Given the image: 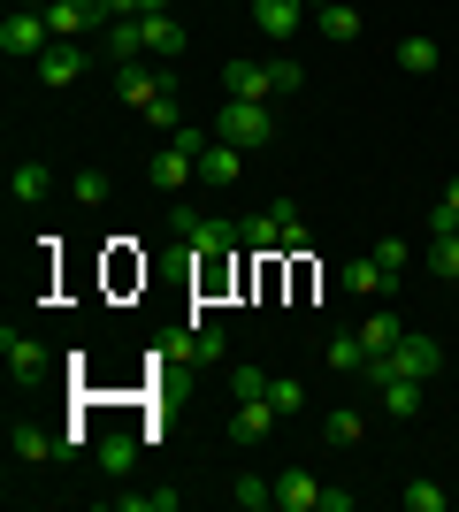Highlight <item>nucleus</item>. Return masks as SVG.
Segmentation results:
<instances>
[{
	"label": "nucleus",
	"mask_w": 459,
	"mask_h": 512,
	"mask_svg": "<svg viewBox=\"0 0 459 512\" xmlns=\"http://www.w3.org/2000/svg\"><path fill=\"white\" fill-rule=\"evenodd\" d=\"M46 192H54V176H46V161H16V176H8V199H16V207H39Z\"/></svg>",
	"instance_id": "a211bd4d"
},
{
	"label": "nucleus",
	"mask_w": 459,
	"mask_h": 512,
	"mask_svg": "<svg viewBox=\"0 0 459 512\" xmlns=\"http://www.w3.org/2000/svg\"><path fill=\"white\" fill-rule=\"evenodd\" d=\"M437 62H444V54H437V39H429V31H414V39H398V69H406V77H429Z\"/></svg>",
	"instance_id": "5701e85b"
},
{
	"label": "nucleus",
	"mask_w": 459,
	"mask_h": 512,
	"mask_svg": "<svg viewBox=\"0 0 459 512\" xmlns=\"http://www.w3.org/2000/svg\"><path fill=\"white\" fill-rule=\"evenodd\" d=\"M77 77H85V39H54V46L39 54V85H46V92H69Z\"/></svg>",
	"instance_id": "39448f33"
},
{
	"label": "nucleus",
	"mask_w": 459,
	"mask_h": 512,
	"mask_svg": "<svg viewBox=\"0 0 459 512\" xmlns=\"http://www.w3.org/2000/svg\"><path fill=\"white\" fill-rule=\"evenodd\" d=\"M268 406H276V413L291 421V413H306V390L291 383V375H276V383H268Z\"/></svg>",
	"instance_id": "72a5a7b5"
},
{
	"label": "nucleus",
	"mask_w": 459,
	"mask_h": 512,
	"mask_svg": "<svg viewBox=\"0 0 459 512\" xmlns=\"http://www.w3.org/2000/svg\"><path fill=\"white\" fill-rule=\"evenodd\" d=\"M108 8V23H123V16H146V0H100Z\"/></svg>",
	"instance_id": "58836bf2"
},
{
	"label": "nucleus",
	"mask_w": 459,
	"mask_h": 512,
	"mask_svg": "<svg viewBox=\"0 0 459 512\" xmlns=\"http://www.w3.org/2000/svg\"><path fill=\"white\" fill-rule=\"evenodd\" d=\"M222 92H230V100H268L276 77H268V62H230L222 69Z\"/></svg>",
	"instance_id": "ddd939ff"
},
{
	"label": "nucleus",
	"mask_w": 459,
	"mask_h": 512,
	"mask_svg": "<svg viewBox=\"0 0 459 512\" xmlns=\"http://www.w3.org/2000/svg\"><path fill=\"white\" fill-rule=\"evenodd\" d=\"M268 77H276V92H299L306 69H299V62H268Z\"/></svg>",
	"instance_id": "4c0bfd02"
},
{
	"label": "nucleus",
	"mask_w": 459,
	"mask_h": 512,
	"mask_svg": "<svg viewBox=\"0 0 459 512\" xmlns=\"http://www.w3.org/2000/svg\"><path fill=\"white\" fill-rule=\"evenodd\" d=\"M138 39H146V62H176V54H184V23L169 16V8H161V16H138Z\"/></svg>",
	"instance_id": "0eeeda50"
},
{
	"label": "nucleus",
	"mask_w": 459,
	"mask_h": 512,
	"mask_svg": "<svg viewBox=\"0 0 459 512\" xmlns=\"http://www.w3.org/2000/svg\"><path fill=\"white\" fill-rule=\"evenodd\" d=\"M115 92H123V107H138V115H146V107L169 92V77H161V69H146V62H115Z\"/></svg>",
	"instance_id": "423d86ee"
},
{
	"label": "nucleus",
	"mask_w": 459,
	"mask_h": 512,
	"mask_svg": "<svg viewBox=\"0 0 459 512\" xmlns=\"http://www.w3.org/2000/svg\"><path fill=\"white\" fill-rule=\"evenodd\" d=\"M375 268H383L391 291H398V276H406V237H383V245H375Z\"/></svg>",
	"instance_id": "c9c22d12"
},
{
	"label": "nucleus",
	"mask_w": 459,
	"mask_h": 512,
	"mask_svg": "<svg viewBox=\"0 0 459 512\" xmlns=\"http://www.w3.org/2000/svg\"><path fill=\"white\" fill-rule=\"evenodd\" d=\"M0 360H8V375H39V367H46V344L23 337V329H8V337H0Z\"/></svg>",
	"instance_id": "f3484780"
},
{
	"label": "nucleus",
	"mask_w": 459,
	"mask_h": 512,
	"mask_svg": "<svg viewBox=\"0 0 459 512\" xmlns=\"http://www.w3.org/2000/svg\"><path fill=\"white\" fill-rule=\"evenodd\" d=\"M276 505H284V512H322V482H314L306 467L276 474Z\"/></svg>",
	"instance_id": "4468645a"
},
{
	"label": "nucleus",
	"mask_w": 459,
	"mask_h": 512,
	"mask_svg": "<svg viewBox=\"0 0 459 512\" xmlns=\"http://www.w3.org/2000/svg\"><path fill=\"white\" fill-rule=\"evenodd\" d=\"M245 176V153L230 146V138H207V153H199V184H215V192H230Z\"/></svg>",
	"instance_id": "1a4fd4ad"
},
{
	"label": "nucleus",
	"mask_w": 459,
	"mask_h": 512,
	"mask_svg": "<svg viewBox=\"0 0 459 512\" xmlns=\"http://www.w3.org/2000/svg\"><path fill=\"white\" fill-rule=\"evenodd\" d=\"M268 383H276V375H261V367H230V398H268Z\"/></svg>",
	"instance_id": "473e14b6"
},
{
	"label": "nucleus",
	"mask_w": 459,
	"mask_h": 512,
	"mask_svg": "<svg viewBox=\"0 0 459 512\" xmlns=\"http://www.w3.org/2000/svg\"><path fill=\"white\" fill-rule=\"evenodd\" d=\"M337 283H345V299H360V306H375V299H391V276H383V268H375V253L345 260V268H337Z\"/></svg>",
	"instance_id": "6e6552de"
},
{
	"label": "nucleus",
	"mask_w": 459,
	"mask_h": 512,
	"mask_svg": "<svg viewBox=\"0 0 459 512\" xmlns=\"http://www.w3.org/2000/svg\"><path fill=\"white\" fill-rule=\"evenodd\" d=\"M238 230H245V245L261 260H284V222H276V207H261L253 222H238Z\"/></svg>",
	"instance_id": "dca6fc26"
},
{
	"label": "nucleus",
	"mask_w": 459,
	"mask_h": 512,
	"mask_svg": "<svg viewBox=\"0 0 459 512\" xmlns=\"http://www.w3.org/2000/svg\"><path fill=\"white\" fill-rule=\"evenodd\" d=\"M138 123H146V130H161V138H176V130H184V107H176V92H161V100H153L146 115H138Z\"/></svg>",
	"instance_id": "cd10ccee"
},
{
	"label": "nucleus",
	"mask_w": 459,
	"mask_h": 512,
	"mask_svg": "<svg viewBox=\"0 0 459 512\" xmlns=\"http://www.w3.org/2000/svg\"><path fill=\"white\" fill-rule=\"evenodd\" d=\"M69 192H77V207H108V176H100V169H77Z\"/></svg>",
	"instance_id": "f704fd0d"
},
{
	"label": "nucleus",
	"mask_w": 459,
	"mask_h": 512,
	"mask_svg": "<svg viewBox=\"0 0 459 512\" xmlns=\"http://www.w3.org/2000/svg\"><path fill=\"white\" fill-rule=\"evenodd\" d=\"M108 505H115V512H176L184 497H176L169 482H161V490H123V497H108Z\"/></svg>",
	"instance_id": "a878e982"
},
{
	"label": "nucleus",
	"mask_w": 459,
	"mask_h": 512,
	"mask_svg": "<svg viewBox=\"0 0 459 512\" xmlns=\"http://www.w3.org/2000/svg\"><path fill=\"white\" fill-rule=\"evenodd\" d=\"M429 268H437V283H459V230H437V245H429Z\"/></svg>",
	"instance_id": "bb28decb"
},
{
	"label": "nucleus",
	"mask_w": 459,
	"mask_h": 512,
	"mask_svg": "<svg viewBox=\"0 0 459 512\" xmlns=\"http://www.w3.org/2000/svg\"><path fill=\"white\" fill-rule=\"evenodd\" d=\"M46 31L54 39H85V31H108V8L100 0H54V8H39Z\"/></svg>",
	"instance_id": "7ed1b4c3"
},
{
	"label": "nucleus",
	"mask_w": 459,
	"mask_h": 512,
	"mask_svg": "<svg viewBox=\"0 0 459 512\" xmlns=\"http://www.w3.org/2000/svg\"><path fill=\"white\" fill-rule=\"evenodd\" d=\"M230 497H238L245 512H268V505H276V482H261V474H238V482H230Z\"/></svg>",
	"instance_id": "c85d7f7f"
},
{
	"label": "nucleus",
	"mask_w": 459,
	"mask_h": 512,
	"mask_svg": "<svg viewBox=\"0 0 459 512\" xmlns=\"http://www.w3.org/2000/svg\"><path fill=\"white\" fill-rule=\"evenodd\" d=\"M329 367H337V375H368V344H360V329H352V337H329Z\"/></svg>",
	"instance_id": "393cba45"
},
{
	"label": "nucleus",
	"mask_w": 459,
	"mask_h": 512,
	"mask_svg": "<svg viewBox=\"0 0 459 512\" xmlns=\"http://www.w3.org/2000/svg\"><path fill=\"white\" fill-rule=\"evenodd\" d=\"M398 337H406V329H398V314H391V306H375V314L360 321V344H368V360H383V352H391Z\"/></svg>",
	"instance_id": "6ab92c4d"
},
{
	"label": "nucleus",
	"mask_w": 459,
	"mask_h": 512,
	"mask_svg": "<svg viewBox=\"0 0 459 512\" xmlns=\"http://www.w3.org/2000/svg\"><path fill=\"white\" fill-rule=\"evenodd\" d=\"M215 138H230L238 153H261L268 138H276V123H268V100H222Z\"/></svg>",
	"instance_id": "f257e3e1"
},
{
	"label": "nucleus",
	"mask_w": 459,
	"mask_h": 512,
	"mask_svg": "<svg viewBox=\"0 0 459 512\" xmlns=\"http://www.w3.org/2000/svg\"><path fill=\"white\" fill-rule=\"evenodd\" d=\"M314 16H322V39H337V46L360 39V8H352V0H329V8H314Z\"/></svg>",
	"instance_id": "412c9836"
},
{
	"label": "nucleus",
	"mask_w": 459,
	"mask_h": 512,
	"mask_svg": "<svg viewBox=\"0 0 459 512\" xmlns=\"http://www.w3.org/2000/svg\"><path fill=\"white\" fill-rule=\"evenodd\" d=\"M46 46H54L46 16H8V23H0V54H8V62H39Z\"/></svg>",
	"instance_id": "20e7f679"
},
{
	"label": "nucleus",
	"mask_w": 459,
	"mask_h": 512,
	"mask_svg": "<svg viewBox=\"0 0 459 512\" xmlns=\"http://www.w3.org/2000/svg\"><path fill=\"white\" fill-rule=\"evenodd\" d=\"M406 512H444V490L437 482H406Z\"/></svg>",
	"instance_id": "e433bc0d"
},
{
	"label": "nucleus",
	"mask_w": 459,
	"mask_h": 512,
	"mask_svg": "<svg viewBox=\"0 0 459 512\" xmlns=\"http://www.w3.org/2000/svg\"><path fill=\"white\" fill-rule=\"evenodd\" d=\"M146 176H153V184H161V192H184V184H192V176H199V153H184V146H176V138H169V146H161V153H153V161H146Z\"/></svg>",
	"instance_id": "9d476101"
},
{
	"label": "nucleus",
	"mask_w": 459,
	"mask_h": 512,
	"mask_svg": "<svg viewBox=\"0 0 459 512\" xmlns=\"http://www.w3.org/2000/svg\"><path fill=\"white\" fill-rule=\"evenodd\" d=\"M276 222H284V253H306V245H314V230H306V214L291 207V199H276Z\"/></svg>",
	"instance_id": "7c9ffc66"
},
{
	"label": "nucleus",
	"mask_w": 459,
	"mask_h": 512,
	"mask_svg": "<svg viewBox=\"0 0 459 512\" xmlns=\"http://www.w3.org/2000/svg\"><path fill=\"white\" fill-rule=\"evenodd\" d=\"M176 352H184V360H222V329H207V321H199V329L176 344Z\"/></svg>",
	"instance_id": "2f4dec72"
},
{
	"label": "nucleus",
	"mask_w": 459,
	"mask_h": 512,
	"mask_svg": "<svg viewBox=\"0 0 459 512\" xmlns=\"http://www.w3.org/2000/svg\"><path fill=\"white\" fill-rule=\"evenodd\" d=\"M368 383H375V406L391 413V421H414L421 413V383L414 375H368Z\"/></svg>",
	"instance_id": "9b49d317"
},
{
	"label": "nucleus",
	"mask_w": 459,
	"mask_h": 512,
	"mask_svg": "<svg viewBox=\"0 0 459 512\" xmlns=\"http://www.w3.org/2000/svg\"><path fill=\"white\" fill-rule=\"evenodd\" d=\"M100 46H108V62H146V39H138V16L108 23V31H100Z\"/></svg>",
	"instance_id": "aec40b11"
},
{
	"label": "nucleus",
	"mask_w": 459,
	"mask_h": 512,
	"mask_svg": "<svg viewBox=\"0 0 459 512\" xmlns=\"http://www.w3.org/2000/svg\"><path fill=\"white\" fill-rule=\"evenodd\" d=\"M276 421H284V413L268 406V398H245V406L230 413V444H261V436H276Z\"/></svg>",
	"instance_id": "f8f14e48"
},
{
	"label": "nucleus",
	"mask_w": 459,
	"mask_h": 512,
	"mask_svg": "<svg viewBox=\"0 0 459 512\" xmlns=\"http://www.w3.org/2000/svg\"><path fill=\"white\" fill-rule=\"evenodd\" d=\"M299 16H306V0H253V23H261L268 39H291Z\"/></svg>",
	"instance_id": "2eb2a0df"
},
{
	"label": "nucleus",
	"mask_w": 459,
	"mask_h": 512,
	"mask_svg": "<svg viewBox=\"0 0 459 512\" xmlns=\"http://www.w3.org/2000/svg\"><path fill=\"white\" fill-rule=\"evenodd\" d=\"M437 367H444V344H437V337H398L391 352L368 367V375H414V383H429Z\"/></svg>",
	"instance_id": "f03ea898"
},
{
	"label": "nucleus",
	"mask_w": 459,
	"mask_h": 512,
	"mask_svg": "<svg viewBox=\"0 0 459 512\" xmlns=\"http://www.w3.org/2000/svg\"><path fill=\"white\" fill-rule=\"evenodd\" d=\"M360 436H368V421H360L352 406H329V413H322V444L345 451V444H360Z\"/></svg>",
	"instance_id": "b1692460"
},
{
	"label": "nucleus",
	"mask_w": 459,
	"mask_h": 512,
	"mask_svg": "<svg viewBox=\"0 0 459 512\" xmlns=\"http://www.w3.org/2000/svg\"><path fill=\"white\" fill-rule=\"evenodd\" d=\"M8 444H16V459H23V467H46V459H54V436H46V428H31V421H16V428H8Z\"/></svg>",
	"instance_id": "4be33fe9"
},
{
	"label": "nucleus",
	"mask_w": 459,
	"mask_h": 512,
	"mask_svg": "<svg viewBox=\"0 0 459 512\" xmlns=\"http://www.w3.org/2000/svg\"><path fill=\"white\" fill-rule=\"evenodd\" d=\"M138 467V436H108L100 444V474H131Z\"/></svg>",
	"instance_id": "c756f323"
}]
</instances>
